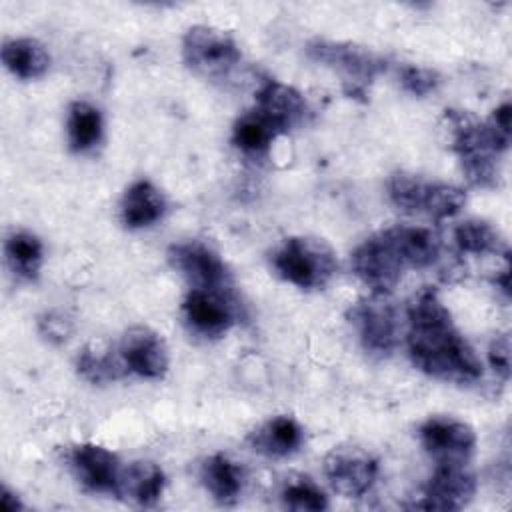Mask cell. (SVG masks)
Masks as SVG:
<instances>
[{
  "label": "cell",
  "mask_w": 512,
  "mask_h": 512,
  "mask_svg": "<svg viewBox=\"0 0 512 512\" xmlns=\"http://www.w3.org/2000/svg\"><path fill=\"white\" fill-rule=\"evenodd\" d=\"M406 344L414 366L432 378L472 384L482 376V362L432 288H422L408 306Z\"/></svg>",
  "instance_id": "cell-1"
},
{
  "label": "cell",
  "mask_w": 512,
  "mask_h": 512,
  "mask_svg": "<svg viewBox=\"0 0 512 512\" xmlns=\"http://www.w3.org/2000/svg\"><path fill=\"white\" fill-rule=\"evenodd\" d=\"M444 120L450 132V148L462 164V172L472 186L494 188L498 184V156L502 154L482 120L466 110H446Z\"/></svg>",
  "instance_id": "cell-2"
},
{
  "label": "cell",
  "mask_w": 512,
  "mask_h": 512,
  "mask_svg": "<svg viewBox=\"0 0 512 512\" xmlns=\"http://www.w3.org/2000/svg\"><path fill=\"white\" fill-rule=\"evenodd\" d=\"M306 56L312 62L338 72L342 88L350 98L366 96L374 78L388 68L382 54L354 42L316 38L306 44Z\"/></svg>",
  "instance_id": "cell-3"
},
{
  "label": "cell",
  "mask_w": 512,
  "mask_h": 512,
  "mask_svg": "<svg viewBox=\"0 0 512 512\" xmlns=\"http://www.w3.org/2000/svg\"><path fill=\"white\" fill-rule=\"evenodd\" d=\"M276 274L302 288H324L338 270L334 250L322 240L312 236H290L272 254Z\"/></svg>",
  "instance_id": "cell-4"
},
{
  "label": "cell",
  "mask_w": 512,
  "mask_h": 512,
  "mask_svg": "<svg viewBox=\"0 0 512 512\" xmlns=\"http://www.w3.org/2000/svg\"><path fill=\"white\" fill-rule=\"evenodd\" d=\"M346 318L358 336L360 346L376 358L390 356L398 346V314L384 294H372L354 302Z\"/></svg>",
  "instance_id": "cell-5"
},
{
  "label": "cell",
  "mask_w": 512,
  "mask_h": 512,
  "mask_svg": "<svg viewBox=\"0 0 512 512\" xmlns=\"http://www.w3.org/2000/svg\"><path fill=\"white\" fill-rule=\"evenodd\" d=\"M240 48L232 34L208 26H190L182 38L184 64L206 78L226 76L240 62Z\"/></svg>",
  "instance_id": "cell-6"
},
{
  "label": "cell",
  "mask_w": 512,
  "mask_h": 512,
  "mask_svg": "<svg viewBox=\"0 0 512 512\" xmlns=\"http://www.w3.org/2000/svg\"><path fill=\"white\" fill-rule=\"evenodd\" d=\"M352 270L372 294L388 296L398 286L406 266L388 228L368 236L354 248Z\"/></svg>",
  "instance_id": "cell-7"
},
{
  "label": "cell",
  "mask_w": 512,
  "mask_h": 512,
  "mask_svg": "<svg viewBox=\"0 0 512 512\" xmlns=\"http://www.w3.org/2000/svg\"><path fill=\"white\" fill-rule=\"evenodd\" d=\"M182 312L196 334L218 338L236 324L240 308L232 290L192 288L182 302Z\"/></svg>",
  "instance_id": "cell-8"
},
{
  "label": "cell",
  "mask_w": 512,
  "mask_h": 512,
  "mask_svg": "<svg viewBox=\"0 0 512 512\" xmlns=\"http://www.w3.org/2000/svg\"><path fill=\"white\" fill-rule=\"evenodd\" d=\"M324 474L344 498L364 496L378 476V460L358 446H334L324 458Z\"/></svg>",
  "instance_id": "cell-9"
},
{
  "label": "cell",
  "mask_w": 512,
  "mask_h": 512,
  "mask_svg": "<svg viewBox=\"0 0 512 512\" xmlns=\"http://www.w3.org/2000/svg\"><path fill=\"white\" fill-rule=\"evenodd\" d=\"M476 478L468 464H436L420 496L408 508L416 510H460L470 504Z\"/></svg>",
  "instance_id": "cell-10"
},
{
  "label": "cell",
  "mask_w": 512,
  "mask_h": 512,
  "mask_svg": "<svg viewBox=\"0 0 512 512\" xmlns=\"http://www.w3.org/2000/svg\"><path fill=\"white\" fill-rule=\"evenodd\" d=\"M168 260L174 270L192 284V288L232 290V278L226 264L218 252L200 240L172 244L168 248Z\"/></svg>",
  "instance_id": "cell-11"
},
{
  "label": "cell",
  "mask_w": 512,
  "mask_h": 512,
  "mask_svg": "<svg viewBox=\"0 0 512 512\" xmlns=\"http://www.w3.org/2000/svg\"><path fill=\"white\" fill-rule=\"evenodd\" d=\"M418 438L436 464H468L476 446L474 430L450 416L428 418L418 428Z\"/></svg>",
  "instance_id": "cell-12"
},
{
  "label": "cell",
  "mask_w": 512,
  "mask_h": 512,
  "mask_svg": "<svg viewBox=\"0 0 512 512\" xmlns=\"http://www.w3.org/2000/svg\"><path fill=\"white\" fill-rule=\"evenodd\" d=\"M118 352L128 372L158 380L168 370V348L158 332L148 326H132L122 334Z\"/></svg>",
  "instance_id": "cell-13"
},
{
  "label": "cell",
  "mask_w": 512,
  "mask_h": 512,
  "mask_svg": "<svg viewBox=\"0 0 512 512\" xmlns=\"http://www.w3.org/2000/svg\"><path fill=\"white\" fill-rule=\"evenodd\" d=\"M70 466L76 480L94 494H118L120 464L118 458L104 446L84 442L70 452Z\"/></svg>",
  "instance_id": "cell-14"
},
{
  "label": "cell",
  "mask_w": 512,
  "mask_h": 512,
  "mask_svg": "<svg viewBox=\"0 0 512 512\" xmlns=\"http://www.w3.org/2000/svg\"><path fill=\"white\" fill-rule=\"evenodd\" d=\"M254 108L262 116H266L280 130V134L300 126L310 114L306 98L294 86H288L274 78H266L260 84Z\"/></svg>",
  "instance_id": "cell-15"
},
{
  "label": "cell",
  "mask_w": 512,
  "mask_h": 512,
  "mask_svg": "<svg viewBox=\"0 0 512 512\" xmlns=\"http://www.w3.org/2000/svg\"><path fill=\"white\" fill-rule=\"evenodd\" d=\"M304 442V430L292 416H274L260 424L248 436V444L254 452L268 458H286L300 450Z\"/></svg>",
  "instance_id": "cell-16"
},
{
  "label": "cell",
  "mask_w": 512,
  "mask_h": 512,
  "mask_svg": "<svg viewBox=\"0 0 512 512\" xmlns=\"http://www.w3.org/2000/svg\"><path fill=\"white\" fill-rule=\"evenodd\" d=\"M406 268L432 266L442 250V238L430 226L398 224L388 228Z\"/></svg>",
  "instance_id": "cell-17"
},
{
  "label": "cell",
  "mask_w": 512,
  "mask_h": 512,
  "mask_svg": "<svg viewBox=\"0 0 512 512\" xmlns=\"http://www.w3.org/2000/svg\"><path fill=\"white\" fill-rule=\"evenodd\" d=\"M200 482L218 504H234L244 488V470L228 454L216 452L202 460Z\"/></svg>",
  "instance_id": "cell-18"
},
{
  "label": "cell",
  "mask_w": 512,
  "mask_h": 512,
  "mask_svg": "<svg viewBox=\"0 0 512 512\" xmlns=\"http://www.w3.org/2000/svg\"><path fill=\"white\" fill-rule=\"evenodd\" d=\"M166 212L164 194L150 180H136L128 186L120 202V218L126 228H146Z\"/></svg>",
  "instance_id": "cell-19"
},
{
  "label": "cell",
  "mask_w": 512,
  "mask_h": 512,
  "mask_svg": "<svg viewBox=\"0 0 512 512\" xmlns=\"http://www.w3.org/2000/svg\"><path fill=\"white\" fill-rule=\"evenodd\" d=\"M166 486L164 470L148 460H138L122 468L118 494L138 506H152L160 500Z\"/></svg>",
  "instance_id": "cell-20"
},
{
  "label": "cell",
  "mask_w": 512,
  "mask_h": 512,
  "mask_svg": "<svg viewBox=\"0 0 512 512\" xmlns=\"http://www.w3.org/2000/svg\"><path fill=\"white\" fill-rule=\"evenodd\" d=\"M2 64L20 80H34L50 68V54L36 38H12L2 44Z\"/></svg>",
  "instance_id": "cell-21"
},
{
  "label": "cell",
  "mask_w": 512,
  "mask_h": 512,
  "mask_svg": "<svg viewBox=\"0 0 512 512\" xmlns=\"http://www.w3.org/2000/svg\"><path fill=\"white\" fill-rule=\"evenodd\" d=\"M76 370L90 384H108L128 374L120 352H114L104 342L86 344L76 358Z\"/></svg>",
  "instance_id": "cell-22"
},
{
  "label": "cell",
  "mask_w": 512,
  "mask_h": 512,
  "mask_svg": "<svg viewBox=\"0 0 512 512\" xmlns=\"http://www.w3.org/2000/svg\"><path fill=\"white\" fill-rule=\"evenodd\" d=\"M102 132H104V122L96 106L84 100H76L70 104L68 116H66V136L72 152H78V154L90 152L100 144Z\"/></svg>",
  "instance_id": "cell-23"
},
{
  "label": "cell",
  "mask_w": 512,
  "mask_h": 512,
  "mask_svg": "<svg viewBox=\"0 0 512 512\" xmlns=\"http://www.w3.org/2000/svg\"><path fill=\"white\" fill-rule=\"evenodd\" d=\"M278 136L280 130L256 108H250L244 114H240L232 126V144L240 152L250 156L264 154Z\"/></svg>",
  "instance_id": "cell-24"
},
{
  "label": "cell",
  "mask_w": 512,
  "mask_h": 512,
  "mask_svg": "<svg viewBox=\"0 0 512 512\" xmlns=\"http://www.w3.org/2000/svg\"><path fill=\"white\" fill-rule=\"evenodd\" d=\"M454 242L460 252L466 254H496L510 258L508 244L498 228L486 220L470 218L454 228Z\"/></svg>",
  "instance_id": "cell-25"
},
{
  "label": "cell",
  "mask_w": 512,
  "mask_h": 512,
  "mask_svg": "<svg viewBox=\"0 0 512 512\" xmlns=\"http://www.w3.org/2000/svg\"><path fill=\"white\" fill-rule=\"evenodd\" d=\"M4 254L10 270L22 280H36L44 260V246L32 232L18 230L6 238Z\"/></svg>",
  "instance_id": "cell-26"
},
{
  "label": "cell",
  "mask_w": 512,
  "mask_h": 512,
  "mask_svg": "<svg viewBox=\"0 0 512 512\" xmlns=\"http://www.w3.org/2000/svg\"><path fill=\"white\" fill-rule=\"evenodd\" d=\"M432 182L410 174V172H394L388 178V198L390 202L410 214H424Z\"/></svg>",
  "instance_id": "cell-27"
},
{
  "label": "cell",
  "mask_w": 512,
  "mask_h": 512,
  "mask_svg": "<svg viewBox=\"0 0 512 512\" xmlns=\"http://www.w3.org/2000/svg\"><path fill=\"white\" fill-rule=\"evenodd\" d=\"M282 506L296 512H322L328 508L326 494L310 478H292L280 490Z\"/></svg>",
  "instance_id": "cell-28"
},
{
  "label": "cell",
  "mask_w": 512,
  "mask_h": 512,
  "mask_svg": "<svg viewBox=\"0 0 512 512\" xmlns=\"http://www.w3.org/2000/svg\"><path fill=\"white\" fill-rule=\"evenodd\" d=\"M466 204V192L454 184L432 182L430 198L426 204L424 214L432 220H446L458 214Z\"/></svg>",
  "instance_id": "cell-29"
},
{
  "label": "cell",
  "mask_w": 512,
  "mask_h": 512,
  "mask_svg": "<svg viewBox=\"0 0 512 512\" xmlns=\"http://www.w3.org/2000/svg\"><path fill=\"white\" fill-rule=\"evenodd\" d=\"M400 84L402 88L412 94V96H428L430 92H434L440 84V74L432 68H424V66H416V64H404L400 68Z\"/></svg>",
  "instance_id": "cell-30"
},
{
  "label": "cell",
  "mask_w": 512,
  "mask_h": 512,
  "mask_svg": "<svg viewBox=\"0 0 512 512\" xmlns=\"http://www.w3.org/2000/svg\"><path fill=\"white\" fill-rule=\"evenodd\" d=\"M72 318L64 310H48L38 318V332L48 344H62L72 334Z\"/></svg>",
  "instance_id": "cell-31"
},
{
  "label": "cell",
  "mask_w": 512,
  "mask_h": 512,
  "mask_svg": "<svg viewBox=\"0 0 512 512\" xmlns=\"http://www.w3.org/2000/svg\"><path fill=\"white\" fill-rule=\"evenodd\" d=\"M510 114H512V106L510 102H502L492 114L490 118L484 122L486 128H488V134L494 142V146L504 152L510 144V134H512V128H510Z\"/></svg>",
  "instance_id": "cell-32"
},
{
  "label": "cell",
  "mask_w": 512,
  "mask_h": 512,
  "mask_svg": "<svg viewBox=\"0 0 512 512\" xmlns=\"http://www.w3.org/2000/svg\"><path fill=\"white\" fill-rule=\"evenodd\" d=\"M488 360H490V366L494 368V372L502 380L510 378V336L508 334H500L490 342Z\"/></svg>",
  "instance_id": "cell-33"
},
{
  "label": "cell",
  "mask_w": 512,
  "mask_h": 512,
  "mask_svg": "<svg viewBox=\"0 0 512 512\" xmlns=\"http://www.w3.org/2000/svg\"><path fill=\"white\" fill-rule=\"evenodd\" d=\"M2 508L8 510V512H16V510H22V508H24V504L20 502V498H18L8 486L2 488Z\"/></svg>",
  "instance_id": "cell-34"
}]
</instances>
